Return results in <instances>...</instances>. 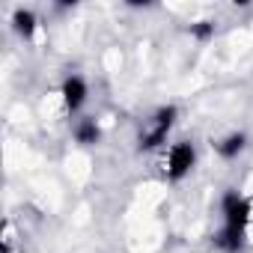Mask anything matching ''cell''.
<instances>
[{"instance_id": "obj_3", "label": "cell", "mask_w": 253, "mask_h": 253, "mask_svg": "<svg viewBox=\"0 0 253 253\" xmlns=\"http://www.w3.org/2000/svg\"><path fill=\"white\" fill-rule=\"evenodd\" d=\"M250 214H253L250 197L235 191V188H226L223 197H220V226L232 229V232H247Z\"/></svg>"}, {"instance_id": "obj_8", "label": "cell", "mask_w": 253, "mask_h": 253, "mask_svg": "<svg viewBox=\"0 0 253 253\" xmlns=\"http://www.w3.org/2000/svg\"><path fill=\"white\" fill-rule=\"evenodd\" d=\"M211 241H214V247L223 250V253H241L244 244H247V232H232V229H223V226H220Z\"/></svg>"}, {"instance_id": "obj_1", "label": "cell", "mask_w": 253, "mask_h": 253, "mask_svg": "<svg viewBox=\"0 0 253 253\" xmlns=\"http://www.w3.org/2000/svg\"><path fill=\"white\" fill-rule=\"evenodd\" d=\"M176 122H179V107H176V104H161V107H155V110L143 119V128H140V134H137V149H140V152H155V149H161V146L170 140Z\"/></svg>"}, {"instance_id": "obj_5", "label": "cell", "mask_w": 253, "mask_h": 253, "mask_svg": "<svg viewBox=\"0 0 253 253\" xmlns=\"http://www.w3.org/2000/svg\"><path fill=\"white\" fill-rule=\"evenodd\" d=\"M247 143H250L247 131H229V134H223V137L214 140V152H217L223 161H235L238 155H244Z\"/></svg>"}, {"instance_id": "obj_7", "label": "cell", "mask_w": 253, "mask_h": 253, "mask_svg": "<svg viewBox=\"0 0 253 253\" xmlns=\"http://www.w3.org/2000/svg\"><path fill=\"white\" fill-rule=\"evenodd\" d=\"M72 137H75L78 146H98V140H101V125H98V119L78 116L75 125H72Z\"/></svg>"}, {"instance_id": "obj_6", "label": "cell", "mask_w": 253, "mask_h": 253, "mask_svg": "<svg viewBox=\"0 0 253 253\" xmlns=\"http://www.w3.org/2000/svg\"><path fill=\"white\" fill-rule=\"evenodd\" d=\"M9 24H12V33H15V36L33 39L36 30H39V15H36L30 6H15L12 15H9Z\"/></svg>"}, {"instance_id": "obj_2", "label": "cell", "mask_w": 253, "mask_h": 253, "mask_svg": "<svg viewBox=\"0 0 253 253\" xmlns=\"http://www.w3.org/2000/svg\"><path fill=\"white\" fill-rule=\"evenodd\" d=\"M200 161L194 140H173L164 152V179L167 182H185Z\"/></svg>"}, {"instance_id": "obj_4", "label": "cell", "mask_w": 253, "mask_h": 253, "mask_svg": "<svg viewBox=\"0 0 253 253\" xmlns=\"http://www.w3.org/2000/svg\"><path fill=\"white\" fill-rule=\"evenodd\" d=\"M60 101H63L69 116H81L84 107L89 104V81L78 72H69L60 81Z\"/></svg>"}]
</instances>
